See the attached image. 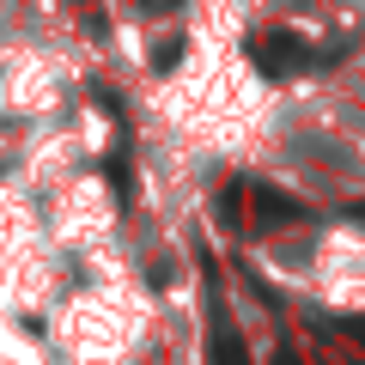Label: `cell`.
Wrapping results in <instances>:
<instances>
[{"mask_svg":"<svg viewBox=\"0 0 365 365\" xmlns=\"http://www.w3.org/2000/svg\"><path fill=\"white\" fill-rule=\"evenodd\" d=\"M250 67H256L262 79H287L304 67V37H292V31H262V37H250Z\"/></svg>","mask_w":365,"mask_h":365,"instance_id":"cell-1","label":"cell"},{"mask_svg":"<svg viewBox=\"0 0 365 365\" xmlns=\"http://www.w3.org/2000/svg\"><path fill=\"white\" fill-rule=\"evenodd\" d=\"M250 213H256V225H292V220H304V201H292V195H280V189H268V182H256V189H250Z\"/></svg>","mask_w":365,"mask_h":365,"instance_id":"cell-2","label":"cell"},{"mask_svg":"<svg viewBox=\"0 0 365 365\" xmlns=\"http://www.w3.org/2000/svg\"><path fill=\"white\" fill-rule=\"evenodd\" d=\"M207 365H250V347L225 317H213V335H207Z\"/></svg>","mask_w":365,"mask_h":365,"instance_id":"cell-3","label":"cell"},{"mask_svg":"<svg viewBox=\"0 0 365 365\" xmlns=\"http://www.w3.org/2000/svg\"><path fill=\"white\" fill-rule=\"evenodd\" d=\"M274 365H299V353H292V347H280V353H274Z\"/></svg>","mask_w":365,"mask_h":365,"instance_id":"cell-4","label":"cell"},{"mask_svg":"<svg viewBox=\"0 0 365 365\" xmlns=\"http://www.w3.org/2000/svg\"><path fill=\"white\" fill-rule=\"evenodd\" d=\"M353 220H359V225H365V201H353Z\"/></svg>","mask_w":365,"mask_h":365,"instance_id":"cell-5","label":"cell"},{"mask_svg":"<svg viewBox=\"0 0 365 365\" xmlns=\"http://www.w3.org/2000/svg\"><path fill=\"white\" fill-rule=\"evenodd\" d=\"M86 6H91V0H86Z\"/></svg>","mask_w":365,"mask_h":365,"instance_id":"cell-6","label":"cell"}]
</instances>
